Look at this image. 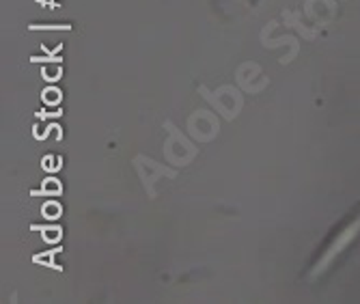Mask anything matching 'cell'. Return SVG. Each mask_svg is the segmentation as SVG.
Returning a JSON list of instances; mask_svg holds the SVG:
<instances>
[{"label": "cell", "mask_w": 360, "mask_h": 304, "mask_svg": "<svg viewBox=\"0 0 360 304\" xmlns=\"http://www.w3.org/2000/svg\"><path fill=\"white\" fill-rule=\"evenodd\" d=\"M199 93L210 101V104L216 108V113H220L226 121H233V119L240 115L242 106H244V97H242V93H240L236 87H231V84L220 87L216 93L201 84V87H199Z\"/></svg>", "instance_id": "obj_1"}, {"label": "cell", "mask_w": 360, "mask_h": 304, "mask_svg": "<svg viewBox=\"0 0 360 304\" xmlns=\"http://www.w3.org/2000/svg\"><path fill=\"white\" fill-rule=\"evenodd\" d=\"M165 127H167V141H165V158L171 162V164H175V166H186V164H190L196 156H199V149H196L184 134L171 123V121H167L165 123Z\"/></svg>", "instance_id": "obj_2"}, {"label": "cell", "mask_w": 360, "mask_h": 304, "mask_svg": "<svg viewBox=\"0 0 360 304\" xmlns=\"http://www.w3.org/2000/svg\"><path fill=\"white\" fill-rule=\"evenodd\" d=\"M134 168H136V173H139V177L143 182V188L147 190L149 198H155V194H158L155 192L158 179H162V177L175 179L177 177V171H173V168H167L165 164H158L155 160H151V158H147L143 153H139L134 158Z\"/></svg>", "instance_id": "obj_3"}, {"label": "cell", "mask_w": 360, "mask_h": 304, "mask_svg": "<svg viewBox=\"0 0 360 304\" xmlns=\"http://www.w3.org/2000/svg\"><path fill=\"white\" fill-rule=\"evenodd\" d=\"M360 233V218H356L352 224H347L341 233H337V238L333 240V244L326 248V253L319 257V261L315 263V267H313V272H311V277H317V274H321V272H326V267H328L347 246H349V242L352 240H356V235Z\"/></svg>", "instance_id": "obj_4"}, {"label": "cell", "mask_w": 360, "mask_h": 304, "mask_svg": "<svg viewBox=\"0 0 360 304\" xmlns=\"http://www.w3.org/2000/svg\"><path fill=\"white\" fill-rule=\"evenodd\" d=\"M218 119L207 110H196L188 117V134L199 143H210L218 137Z\"/></svg>", "instance_id": "obj_5"}, {"label": "cell", "mask_w": 360, "mask_h": 304, "mask_svg": "<svg viewBox=\"0 0 360 304\" xmlns=\"http://www.w3.org/2000/svg\"><path fill=\"white\" fill-rule=\"evenodd\" d=\"M298 18H300L298 13H285V20H287V22H291V24H293V28H298L307 39H313V37H315V32H313V30H309L304 24H300V22H298Z\"/></svg>", "instance_id": "obj_6"}]
</instances>
